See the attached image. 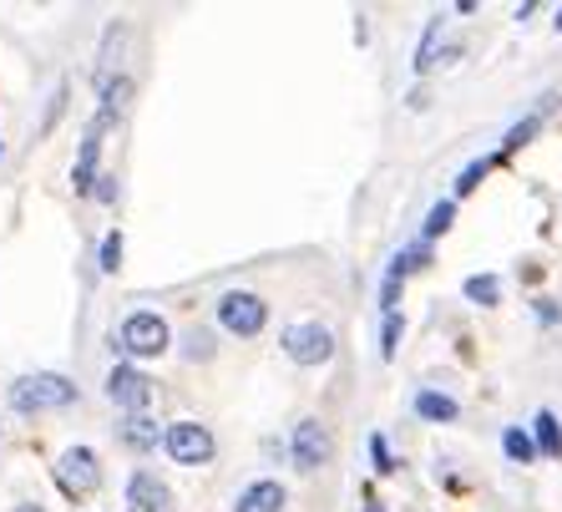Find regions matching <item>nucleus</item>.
Here are the masks:
<instances>
[{
  "mask_svg": "<svg viewBox=\"0 0 562 512\" xmlns=\"http://www.w3.org/2000/svg\"><path fill=\"white\" fill-rule=\"evenodd\" d=\"M77 401V386L66 376H26V381L11 386V407L21 416H41V411H61Z\"/></svg>",
  "mask_w": 562,
  "mask_h": 512,
  "instance_id": "nucleus-1",
  "label": "nucleus"
},
{
  "mask_svg": "<svg viewBox=\"0 0 562 512\" xmlns=\"http://www.w3.org/2000/svg\"><path fill=\"white\" fill-rule=\"evenodd\" d=\"M263 320H269V304L259 294H249V289H228L218 300V325L228 335H238V341H254L263 330Z\"/></svg>",
  "mask_w": 562,
  "mask_h": 512,
  "instance_id": "nucleus-2",
  "label": "nucleus"
},
{
  "mask_svg": "<svg viewBox=\"0 0 562 512\" xmlns=\"http://www.w3.org/2000/svg\"><path fill=\"white\" fill-rule=\"evenodd\" d=\"M162 447H168L172 461H183V467H203V461H213L218 442H213V432L203 421H172L168 432H162Z\"/></svg>",
  "mask_w": 562,
  "mask_h": 512,
  "instance_id": "nucleus-3",
  "label": "nucleus"
},
{
  "mask_svg": "<svg viewBox=\"0 0 562 512\" xmlns=\"http://www.w3.org/2000/svg\"><path fill=\"white\" fill-rule=\"evenodd\" d=\"M284 355L294 366H325L335 355V330L319 325V320H304V325H289L284 330Z\"/></svg>",
  "mask_w": 562,
  "mask_h": 512,
  "instance_id": "nucleus-4",
  "label": "nucleus"
},
{
  "mask_svg": "<svg viewBox=\"0 0 562 512\" xmlns=\"http://www.w3.org/2000/svg\"><path fill=\"white\" fill-rule=\"evenodd\" d=\"M112 345L127 350V355H162L168 350V320L153 315V310H137V315L122 320V330H117V341Z\"/></svg>",
  "mask_w": 562,
  "mask_h": 512,
  "instance_id": "nucleus-5",
  "label": "nucleus"
},
{
  "mask_svg": "<svg viewBox=\"0 0 562 512\" xmlns=\"http://www.w3.org/2000/svg\"><path fill=\"white\" fill-rule=\"evenodd\" d=\"M97 482H102L97 452H87V447H66L61 457H56V487H61L66 498H87V492H97Z\"/></svg>",
  "mask_w": 562,
  "mask_h": 512,
  "instance_id": "nucleus-6",
  "label": "nucleus"
},
{
  "mask_svg": "<svg viewBox=\"0 0 562 512\" xmlns=\"http://www.w3.org/2000/svg\"><path fill=\"white\" fill-rule=\"evenodd\" d=\"M106 396H112L127 416H143L147 401H153V381H147L137 366H112V376H106Z\"/></svg>",
  "mask_w": 562,
  "mask_h": 512,
  "instance_id": "nucleus-7",
  "label": "nucleus"
},
{
  "mask_svg": "<svg viewBox=\"0 0 562 512\" xmlns=\"http://www.w3.org/2000/svg\"><path fill=\"white\" fill-rule=\"evenodd\" d=\"M289 457H294L300 472H319V467L329 461V432L319 426V421H300L294 436H289Z\"/></svg>",
  "mask_w": 562,
  "mask_h": 512,
  "instance_id": "nucleus-8",
  "label": "nucleus"
},
{
  "mask_svg": "<svg viewBox=\"0 0 562 512\" xmlns=\"http://www.w3.org/2000/svg\"><path fill=\"white\" fill-rule=\"evenodd\" d=\"M106 127H112V118H102V112H97V118L87 122V132H81L77 172H71V188H77V193H92V183H97V153H102V132Z\"/></svg>",
  "mask_w": 562,
  "mask_h": 512,
  "instance_id": "nucleus-9",
  "label": "nucleus"
},
{
  "mask_svg": "<svg viewBox=\"0 0 562 512\" xmlns=\"http://www.w3.org/2000/svg\"><path fill=\"white\" fill-rule=\"evenodd\" d=\"M127 512H172V492L157 472H132L127 482Z\"/></svg>",
  "mask_w": 562,
  "mask_h": 512,
  "instance_id": "nucleus-10",
  "label": "nucleus"
},
{
  "mask_svg": "<svg viewBox=\"0 0 562 512\" xmlns=\"http://www.w3.org/2000/svg\"><path fill=\"white\" fill-rule=\"evenodd\" d=\"M234 512H284V487L269 482V477H263V482H249L238 492Z\"/></svg>",
  "mask_w": 562,
  "mask_h": 512,
  "instance_id": "nucleus-11",
  "label": "nucleus"
},
{
  "mask_svg": "<svg viewBox=\"0 0 562 512\" xmlns=\"http://www.w3.org/2000/svg\"><path fill=\"white\" fill-rule=\"evenodd\" d=\"M552 107H558V92H548V97H542V102H537L532 112H527V118L517 122V127H512L507 137H502V158H507V153H517V147H522V143H532V132L542 127V118H548Z\"/></svg>",
  "mask_w": 562,
  "mask_h": 512,
  "instance_id": "nucleus-12",
  "label": "nucleus"
},
{
  "mask_svg": "<svg viewBox=\"0 0 562 512\" xmlns=\"http://www.w3.org/2000/svg\"><path fill=\"white\" fill-rule=\"evenodd\" d=\"M122 46H127V26H112L102 41V56H97V92H106V87L117 81L112 71H117V62H122Z\"/></svg>",
  "mask_w": 562,
  "mask_h": 512,
  "instance_id": "nucleus-13",
  "label": "nucleus"
},
{
  "mask_svg": "<svg viewBox=\"0 0 562 512\" xmlns=\"http://www.w3.org/2000/svg\"><path fill=\"white\" fill-rule=\"evenodd\" d=\"M117 436L127 442L132 452H153L157 447V421L147 416V411L143 416H127V421H117Z\"/></svg>",
  "mask_w": 562,
  "mask_h": 512,
  "instance_id": "nucleus-14",
  "label": "nucleus"
},
{
  "mask_svg": "<svg viewBox=\"0 0 562 512\" xmlns=\"http://www.w3.org/2000/svg\"><path fill=\"white\" fill-rule=\"evenodd\" d=\"M416 416H420V421H436V426H446V421L461 416V407H457V401H451L446 391H420V396H416Z\"/></svg>",
  "mask_w": 562,
  "mask_h": 512,
  "instance_id": "nucleus-15",
  "label": "nucleus"
},
{
  "mask_svg": "<svg viewBox=\"0 0 562 512\" xmlns=\"http://www.w3.org/2000/svg\"><path fill=\"white\" fill-rule=\"evenodd\" d=\"M426 264H431V244H426V238H416V244H406V249L391 259V275H385V279H395V285H401L406 275L426 269Z\"/></svg>",
  "mask_w": 562,
  "mask_h": 512,
  "instance_id": "nucleus-16",
  "label": "nucleus"
},
{
  "mask_svg": "<svg viewBox=\"0 0 562 512\" xmlns=\"http://www.w3.org/2000/svg\"><path fill=\"white\" fill-rule=\"evenodd\" d=\"M532 442H537V452H542V457H562V426H558V416H552V411H537V416H532Z\"/></svg>",
  "mask_w": 562,
  "mask_h": 512,
  "instance_id": "nucleus-17",
  "label": "nucleus"
},
{
  "mask_svg": "<svg viewBox=\"0 0 562 512\" xmlns=\"http://www.w3.org/2000/svg\"><path fill=\"white\" fill-rule=\"evenodd\" d=\"M451 224H457V198H441V203H436V209L426 213V229H420V238L431 244V238H436V234H446Z\"/></svg>",
  "mask_w": 562,
  "mask_h": 512,
  "instance_id": "nucleus-18",
  "label": "nucleus"
},
{
  "mask_svg": "<svg viewBox=\"0 0 562 512\" xmlns=\"http://www.w3.org/2000/svg\"><path fill=\"white\" fill-rule=\"evenodd\" d=\"M502 452H507L512 461H522V467H527V461L537 457V442L522 432V426H507V432H502Z\"/></svg>",
  "mask_w": 562,
  "mask_h": 512,
  "instance_id": "nucleus-19",
  "label": "nucleus"
},
{
  "mask_svg": "<svg viewBox=\"0 0 562 512\" xmlns=\"http://www.w3.org/2000/svg\"><path fill=\"white\" fill-rule=\"evenodd\" d=\"M461 289H467L471 304H497V300H502V279H497V275H471Z\"/></svg>",
  "mask_w": 562,
  "mask_h": 512,
  "instance_id": "nucleus-20",
  "label": "nucleus"
},
{
  "mask_svg": "<svg viewBox=\"0 0 562 512\" xmlns=\"http://www.w3.org/2000/svg\"><path fill=\"white\" fill-rule=\"evenodd\" d=\"M497 163H502V153H492V158H476V163H467V168H461V178H457V198H461V193H471V188L482 183V178H486V172H492V168H497Z\"/></svg>",
  "mask_w": 562,
  "mask_h": 512,
  "instance_id": "nucleus-21",
  "label": "nucleus"
},
{
  "mask_svg": "<svg viewBox=\"0 0 562 512\" xmlns=\"http://www.w3.org/2000/svg\"><path fill=\"white\" fill-rule=\"evenodd\" d=\"M436 36H441V15H436L431 26H426V36H420V52H416V71H431V66H436Z\"/></svg>",
  "mask_w": 562,
  "mask_h": 512,
  "instance_id": "nucleus-22",
  "label": "nucleus"
},
{
  "mask_svg": "<svg viewBox=\"0 0 562 512\" xmlns=\"http://www.w3.org/2000/svg\"><path fill=\"white\" fill-rule=\"evenodd\" d=\"M370 457H375V472L380 477H391L395 472V467H401V461H395V452H391V442H385V436H370Z\"/></svg>",
  "mask_w": 562,
  "mask_h": 512,
  "instance_id": "nucleus-23",
  "label": "nucleus"
},
{
  "mask_svg": "<svg viewBox=\"0 0 562 512\" xmlns=\"http://www.w3.org/2000/svg\"><path fill=\"white\" fill-rule=\"evenodd\" d=\"M97 264H102V275H117V269H122V234H117V229L102 238V259H97Z\"/></svg>",
  "mask_w": 562,
  "mask_h": 512,
  "instance_id": "nucleus-24",
  "label": "nucleus"
},
{
  "mask_svg": "<svg viewBox=\"0 0 562 512\" xmlns=\"http://www.w3.org/2000/svg\"><path fill=\"white\" fill-rule=\"evenodd\" d=\"M401 315H385V330H380V355H385V360H391L395 355V345H401Z\"/></svg>",
  "mask_w": 562,
  "mask_h": 512,
  "instance_id": "nucleus-25",
  "label": "nucleus"
},
{
  "mask_svg": "<svg viewBox=\"0 0 562 512\" xmlns=\"http://www.w3.org/2000/svg\"><path fill=\"white\" fill-rule=\"evenodd\" d=\"M537 320H542V325H552V320H558V304H548V300H537Z\"/></svg>",
  "mask_w": 562,
  "mask_h": 512,
  "instance_id": "nucleus-26",
  "label": "nucleus"
},
{
  "mask_svg": "<svg viewBox=\"0 0 562 512\" xmlns=\"http://www.w3.org/2000/svg\"><path fill=\"white\" fill-rule=\"evenodd\" d=\"M97 198H102V203H112V198H117V183H112V178H102V183H97Z\"/></svg>",
  "mask_w": 562,
  "mask_h": 512,
  "instance_id": "nucleus-27",
  "label": "nucleus"
},
{
  "mask_svg": "<svg viewBox=\"0 0 562 512\" xmlns=\"http://www.w3.org/2000/svg\"><path fill=\"white\" fill-rule=\"evenodd\" d=\"M366 512H385V502H380L375 492H370V498H366Z\"/></svg>",
  "mask_w": 562,
  "mask_h": 512,
  "instance_id": "nucleus-28",
  "label": "nucleus"
},
{
  "mask_svg": "<svg viewBox=\"0 0 562 512\" xmlns=\"http://www.w3.org/2000/svg\"><path fill=\"white\" fill-rule=\"evenodd\" d=\"M15 512H46V508H41V502H21V508H15Z\"/></svg>",
  "mask_w": 562,
  "mask_h": 512,
  "instance_id": "nucleus-29",
  "label": "nucleus"
},
{
  "mask_svg": "<svg viewBox=\"0 0 562 512\" xmlns=\"http://www.w3.org/2000/svg\"><path fill=\"white\" fill-rule=\"evenodd\" d=\"M552 26H558V31H562V11H558V21H552Z\"/></svg>",
  "mask_w": 562,
  "mask_h": 512,
  "instance_id": "nucleus-30",
  "label": "nucleus"
}]
</instances>
